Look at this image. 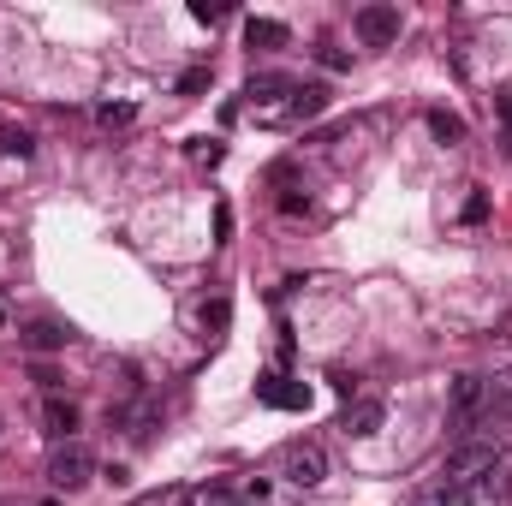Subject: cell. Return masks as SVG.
Masks as SVG:
<instances>
[{
    "instance_id": "obj_1",
    "label": "cell",
    "mask_w": 512,
    "mask_h": 506,
    "mask_svg": "<svg viewBox=\"0 0 512 506\" xmlns=\"http://www.w3.org/2000/svg\"><path fill=\"white\" fill-rule=\"evenodd\" d=\"M274 465H280V477H286L292 489H322V483H328V453H322L316 441H286V447L274 453Z\"/></svg>"
},
{
    "instance_id": "obj_2",
    "label": "cell",
    "mask_w": 512,
    "mask_h": 506,
    "mask_svg": "<svg viewBox=\"0 0 512 506\" xmlns=\"http://www.w3.org/2000/svg\"><path fill=\"white\" fill-rule=\"evenodd\" d=\"M96 477V459H90V447H78V441H66V447H54L48 453V483L60 489V495H72V489H84Z\"/></svg>"
},
{
    "instance_id": "obj_3",
    "label": "cell",
    "mask_w": 512,
    "mask_h": 506,
    "mask_svg": "<svg viewBox=\"0 0 512 506\" xmlns=\"http://www.w3.org/2000/svg\"><path fill=\"white\" fill-rule=\"evenodd\" d=\"M483 387H489V376H459L453 381V399H447V423H453V435H477Z\"/></svg>"
},
{
    "instance_id": "obj_4",
    "label": "cell",
    "mask_w": 512,
    "mask_h": 506,
    "mask_svg": "<svg viewBox=\"0 0 512 506\" xmlns=\"http://www.w3.org/2000/svg\"><path fill=\"white\" fill-rule=\"evenodd\" d=\"M495 459H501V447H495V441H465L459 453H447L441 477H453V483H477V477H483Z\"/></svg>"
},
{
    "instance_id": "obj_5",
    "label": "cell",
    "mask_w": 512,
    "mask_h": 506,
    "mask_svg": "<svg viewBox=\"0 0 512 506\" xmlns=\"http://www.w3.org/2000/svg\"><path fill=\"white\" fill-rule=\"evenodd\" d=\"M358 36L370 42V48H393L399 42V6H358Z\"/></svg>"
},
{
    "instance_id": "obj_6",
    "label": "cell",
    "mask_w": 512,
    "mask_h": 506,
    "mask_svg": "<svg viewBox=\"0 0 512 506\" xmlns=\"http://www.w3.org/2000/svg\"><path fill=\"white\" fill-rule=\"evenodd\" d=\"M387 423V405L382 399H346V411H340V435H352V441H364V435H376Z\"/></svg>"
},
{
    "instance_id": "obj_7",
    "label": "cell",
    "mask_w": 512,
    "mask_h": 506,
    "mask_svg": "<svg viewBox=\"0 0 512 506\" xmlns=\"http://www.w3.org/2000/svg\"><path fill=\"white\" fill-rule=\"evenodd\" d=\"M483 501V489L477 483H453V477H435V483H423L411 506H477Z\"/></svg>"
},
{
    "instance_id": "obj_8",
    "label": "cell",
    "mask_w": 512,
    "mask_h": 506,
    "mask_svg": "<svg viewBox=\"0 0 512 506\" xmlns=\"http://www.w3.org/2000/svg\"><path fill=\"white\" fill-rule=\"evenodd\" d=\"M501 423H512V370L489 376V387H483V411H477V429H501Z\"/></svg>"
},
{
    "instance_id": "obj_9",
    "label": "cell",
    "mask_w": 512,
    "mask_h": 506,
    "mask_svg": "<svg viewBox=\"0 0 512 506\" xmlns=\"http://www.w3.org/2000/svg\"><path fill=\"white\" fill-rule=\"evenodd\" d=\"M256 399L274 405V411H304V405H310V387H292L286 376L268 370V376H256Z\"/></svg>"
},
{
    "instance_id": "obj_10",
    "label": "cell",
    "mask_w": 512,
    "mask_h": 506,
    "mask_svg": "<svg viewBox=\"0 0 512 506\" xmlns=\"http://www.w3.org/2000/svg\"><path fill=\"white\" fill-rule=\"evenodd\" d=\"M328 102H334V90H328V84H292V96H286L280 120H316V114H328Z\"/></svg>"
},
{
    "instance_id": "obj_11",
    "label": "cell",
    "mask_w": 512,
    "mask_h": 506,
    "mask_svg": "<svg viewBox=\"0 0 512 506\" xmlns=\"http://www.w3.org/2000/svg\"><path fill=\"white\" fill-rule=\"evenodd\" d=\"M24 352H66L72 346V328L66 322H54V316H36V322H24Z\"/></svg>"
},
{
    "instance_id": "obj_12",
    "label": "cell",
    "mask_w": 512,
    "mask_h": 506,
    "mask_svg": "<svg viewBox=\"0 0 512 506\" xmlns=\"http://www.w3.org/2000/svg\"><path fill=\"white\" fill-rule=\"evenodd\" d=\"M42 429L66 447V441L78 435V405H72V399H60V393H48V399H42Z\"/></svg>"
},
{
    "instance_id": "obj_13",
    "label": "cell",
    "mask_w": 512,
    "mask_h": 506,
    "mask_svg": "<svg viewBox=\"0 0 512 506\" xmlns=\"http://www.w3.org/2000/svg\"><path fill=\"white\" fill-rule=\"evenodd\" d=\"M477 489H483V501H507L512 495V453H501V459L477 477Z\"/></svg>"
},
{
    "instance_id": "obj_14",
    "label": "cell",
    "mask_w": 512,
    "mask_h": 506,
    "mask_svg": "<svg viewBox=\"0 0 512 506\" xmlns=\"http://www.w3.org/2000/svg\"><path fill=\"white\" fill-rule=\"evenodd\" d=\"M429 131H435V143H447V149H459V143H465V120H459V114H447V108H429Z\"/></svg>"
},
{
    "instance_id": "obj_15",
    "label": "cell",
    "mask_w": 512,
    "mask_h": 506,
    "mask_svg": "<svg viewBox=\"0 0 512 506\" xmlns=\"http://www.w3.org/2000/svg\"><path fill=\"white\" fill-rule=\"evenodd\" d=\"M245 42H251V48H280V42H286V24H280V18H251V24H245Z\"/></svg>"
},
{
    "instance_id": "obj_16",
    "label": "cell",
    "mask_w": 512,
    "mask_h": 506,
    "mask_svg": "<svg viewBox=\"0 0 512 506\" xmlns=\"http://www.w3.org/2000/svg\"><path fill=\"white\" fill-rule=\"evenodd\" d=\"M227 322H233V304H227V298H209V304H203V334H209V340H221V334H227Z\"/></svg>"
},
{
    "instance_id": "obj_17",
    "label": "cell",
    "mask_w": 512,
    "mask_h": 506,
    "mask_svg": "<svg viewBox=\"0 0 512 506\" xmlns=\"http://www.w3.org/2000/svg\"><path fill=\"white\" fill-rule=\"evenodd\" d=\"M131 120H137V108H131V102H102V108H96V126H131Z\"/></svg>"
},
{
    "instance_id": "obj_18",
    "label": "cell",
    "mask_w": 512,
    "mask_h": 506,
    "mask_svg": "<svg viewBox=\"0 0 512 506\" xmlns=\"http://www.w3.org/2000/svg\"><path fill=\"white\" fill-rule=\"evenodd\" d=\"M221 155H227L221 137H197V143H191V161H197V167H221Z\"/></svg>"
},
{
    "instance_id": "obj_19",
    "label": "cell",
    "mask_w": 512,
    "mask_h": 506,
    "mask_svg": "<svg viewBox=\"0 0 512 506\" xmlns=\"http://www.w3.org/2000/svg\"><path fill=\"white\" fill-rule=\"evenodd\" d=\"M495 120H501V143H507V155H512V90L495 96Z\"/></svg>"
},
{
    "instance_id": "obj_20",
    "label": "cell",
    "mask_w": 512,
    "mask_h": 506,
    "mask_svg": "<svg viewBox=\"0 0 512 506\" xmlns=\"http://www.w3.org/2000/svg\"><path fill=\"white\" fill-rule=\"evenodd\" d=\"M209 78H215L209 66H191V72L179 78V96H197V90H209Z\"/></svg>"
},
{
    "instance_id": "obj_21",
    "label": "cell",
    "mask_w": 512,
    "mask_h": 506,
    "mask_svg": "<svg viewBox=\"0 0 512 506\" xmlns=\"http://www.w3.org/2000/svg\"><path fill=\"white\" fill-rule=\"evenodd\" d=\"M0 143H6V155H18V161H24V155H30V149H36V143H30V131H6V137H0Z\"/></svg>"
},
{
    "instance_id": "obj_22",
    "label": "cell",
    "mask_w": 512,
    "mask_h": 506,
    "mask_svg": "<svg viewBox=\"0 0 512 506\" xmlns=\"http://www.w3.org/2000/svg\"><path fill=\"white\" fill-rule=\"evenodd\" d=\"M191 18H197V24H221V18H227V6H209V0H197V6H191Z\"/></svg>"
},
{
    "instance_id": "obj_23",
    "label": "cell",
    "mask_w": 512,
    "mask_h": 506,
    "mask_svg": "<svg viewBox=\"0 0 512 506\" xmlns=\"http://www.w3.org/2000/svg\"><path fill=\"white\" fill-rule=\"evenodd\" d=\"M227 239H233V209L221 203V209H215V245H227Z\"/></svg>"
},
{
    "instance_id": "obj_24",
    "label": "cell",
    "mask_w": 512,
    "mask_h": 506,
    "mask_svg": "<svg viewBox=\"0 0 512 506\" xmlns=\"http://www.w3.org/2000/svg\"><path fill=\"white\" fill-rule=\"evenodd\" d=\"M173 506H203V501H197L191 489H179V495H173Z\"/></svg>"
},
{
    "instance_id": "obj_25",
    "label": "cell",
    "mask_w": 512,
    "mask_h": 506,
    "mask_svg": "<svg viewBox=\"0 0 512 506\" xmlns=\"http://www.w3.org/2000/svg\"><path fill=\"white\" fill-rule=\"evenodd\" d=\"M42 506H60V501H42Z\"/></svg>"
}]
</instances>
